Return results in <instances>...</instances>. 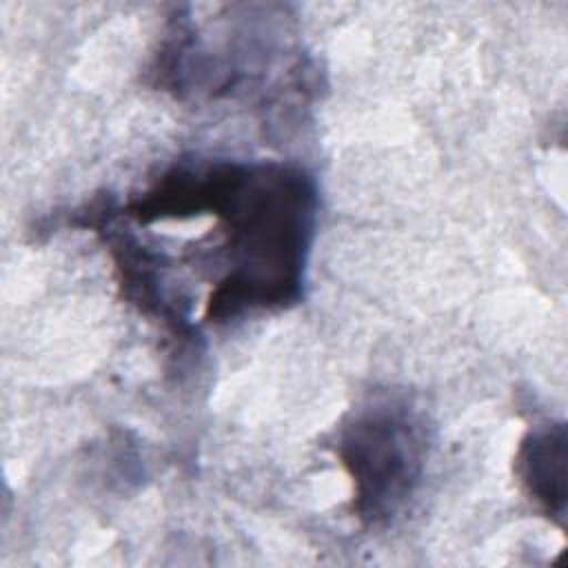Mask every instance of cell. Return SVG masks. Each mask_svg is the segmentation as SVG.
Listing matches in <instances>:
<instances>
[{
	"mask_svg": "<svg viewBox=\"0 0 568 568\" xmlns=\"http://www.w3.org/2000/svg\"><path fill=\"white\" fill-rule=\"evenodd\" d=\"M140 224L213 215L220 242L209 264L220 268L204 320L231 324L302 302L315 235L317 189L293 164L178 160L122 206Z\"/></svg>",
	"mask_w": 568,
	"mask_h": 568,
	"instance_id": "1",
	"label": "cell"
},
{
	"mask_svg": "<svg viewBox=\"0 0 568 568\" xmlns=\"http://www.w3.org/2000/svg\"><path fill=\"white\" fill-rule=\"evenodd\" d=\"M430 448L424 415L397 393L353 408L335 435V455L353 484V515L368 528L388 526L417 493Z\"/></svg>",
	"mask_w": 568,
	"mask_h": 568,
	"instance_id": "2",
	"label": "cell"
},
{
	"mask_svg": "<svg viewBox=\"0 0 568 568\" xmlns=\"http://www.w3.org/2000/svg\"><path fill=\"white\" fill-rule=\"evenodd\" d=\"M517 475L530 499L546 515L564 524L566 517V428L564 424H546L530 430L519 444Z\"/></svg>",
	"mask_w": 568,
	"mask_h": 568,
	"instance_id": "3",
	"label": "cell"
}]
</instances>
